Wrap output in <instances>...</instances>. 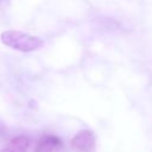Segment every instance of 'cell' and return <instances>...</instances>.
<instances>
[{
    "mask_svg": "<svg viewBox=\"0 0 152 152\" xmlns=\"http://www.w3.org/2000/svg\"><path fill=\"white\" fill-rule=\"evenodd\" d=\"M0 38L4 45L20 52H32L39 50L44 45V40L42 38L18 30L4 31Z\"/></svg>",
    "mask_w": 152,
    "mask_h": 152,
    "instance_id": "1",
    "label": "cell"
},
{
    "mask_svg": "<svg viewBox=\"0 0 152 152\" xmlns=\"http://www.w3.org/2000/svg\"><path fill=\"white\" fill-rule=\"evenodd\" d=\"M70 145L72 148L80 152H90L95 148L96 137L91 131L82 129L72 137V139L70 140Z\"/></svg>",
    "mask_w": 152,
    "mask_h": 152,
    "instance_id": "2",
    "label": "cell"
},
{
    "mask_svg": "<svg viewBox=\"0 0 152 152\" xmlns=\"http://www.w3.org/2000/svg\"><path fill=\"white\" fill-rule=\"evenodd\" d=\"M62 147V141L58 137L51 134H44L39 138L36 152H58Z\"/></svg>",
    "mask_w": 152,
    "mask_h": 152,
    "instance_id": "3",
    "label": "cell"
},
{
    "mask_svg": "<svg viewBox=\"0 0 152 152\" xmlns=\"http://www.w3.org/2000/svg\"><path fill=\"white\" fill-rule=\"evenodd\" d=\"M31 138L27 135H17L12 138L1 150L0 152H27L31 146Z\"/></svg>",
    "mask_w": 152,
    "mask_h": 152,
    "instance_id": "4",
    "label": "cell"
}]
</instances>
